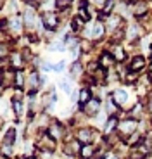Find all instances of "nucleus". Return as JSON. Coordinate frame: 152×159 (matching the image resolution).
Masks as SVG:
<instances>
[{"mask_svg": "<svg viewBox=\"0 0 152 159\" xmlns=\"http://www.w3.org/2000/svg\"><path fill=\"white\" fill-rule=\"evenodd\" d=\"M116 111H118V107H116V102L109 99V100H107V112H109V114H114Z\"/></svg>", "mask_w": 152, "mask_h": 159, "instance_id": "obj_17", "label": "nucleus"}, {"mask_svg": "<svg viewBox=\"0 0 152 159\" xmlns=\"http://www.w3.org/2000/svg\"><path fill=\"white\" fill-rule=\"evenodd\" d=\"M24 17H26V24L28 26H31L33 23H35V12H33V9H29V11H26V14H24Z\"/></svg>", "mask_w": 152, "mask_h": 159, "instance_id": "obj_12", "label": "nucleus"}, {"mask_svg": "<svg viewBox=\"0 0 152 159\" xmlns=\"http://www.w3.org/2000/svg\"><path fill=\"white\" fill-rule=\"evenodd\" d=\"M62 68H64V61H60V62L57 64V66H54V69H56V71H60Z\"/></svg>", "mask_w": 152, "mask_h": 159, "instance_id": "obj_30", "label": "nucleus"}, {"mask_svg": "<svg viewBox=\"0 0 152 159\" xmlns=\"http://www.w3.org/2000/svg\"><path fill=\"white\" fill-rule=\"evenodd\" d=\"M2 123H4V121H2V118H0V126H2Z\"/></svg>", "mask_w": 152, "mask_h": 159, "instance_id": "obj_31", "label": "nucleus"}, {"mask_svg": "<svg viewBox=\"0 0 152 159\" xmlns=\"http://www.w3.org/2000/svg\"><path fill=\"white\" fill-rule=\"evenodd\" d=\"M135 130H136V121L135 119H126V121L119 123V131L123 133V135H130V133H133Z\"/></svg>", "mask_w": 152, "mask_h": 159, "instance_id": "obj_1", "label": "nucleus"}, {"mask_svg": "<svg viewBox=\"0 0 152 159\" xmlns=\"http://www.w3.org/2000/svg\"><path fill=\"white\" fill-rule=\"evenodd\" d=\"M112 7H114V2H105L104 12H109V11H112Z\"/></svg>", "mask_w": 152, "mask_h": 159, "instance_id": "obj_29", "label": "nucleus"}, {"mask_svg": "<svg viewBox=\"0 0 152 159\" xmlns=\"http://www.w3.org/2000/svg\"><path fill=\"white\" fill-rule=\"evenodd\" d=\"M144 66H145L144 57H135V59L132 61V66H130V68H132V71H138V69H142Z\"/></svg>", "mask_w": 152, "mask_h": 159, "instance_id": "obj_9", "label": "nucleus"}, {"mask_svg": "<svg viewBox=\"0 0 152 159\" xmlns=\"http://www.w3.org/2000/svg\"><path fill=\"white\" fill-rule=\"evenodd\" d=\"M136 31H138V26H136V24H132V26H130V30H128V38L133 40L136 35H138Z\"/></svg>", "mask_w": 152, "mask_h": 159, "instance_id": "obj_16", "label": "nucleus"}, {"mask_svg": "<svg viewBox=\"0 0 152 159\" xmlns=\"http://www.w3.org/2000/svg\"><path fill=\"white\" fill-rule=\"evenodd\" d=\"M14 140H16V130L14 128H9L5 137H4V145L5 147H11L12 143H14Z\"/></svg>", "mask_w": 152, "mask_h": 159, "instance_id": "obj_6", "label": "nucleus"}, {"mask_svg": "<svg viewBox=\"0 0 152 159\" xmlns=\"http://www.w3.org/2000/svg\"><path fill=\"white\" fill-rule=\"evenodd\" d=\"M78 139H80L85 145H90V142H92V139H93L92 130H90V128H83V130H80L78 131Z\"/></svg>", "mask_w": 152, "mask_h": 159, "instance_id": "obj_4", "label": "nucleus"}, {"mask_svg": "<svg viewBox=\"0 0 152 159\" xmlns=\"http://www.w3.org/2000/svg\"><path fill=\"white\" fill-rule=\"evenodd\" d=\"M114 126H116V119L112 118L107 121V125H105V133H111L112 130H114Z\"/></svg>", "mask_w": 152, "mask_h": 159, "instance_id": "obj_22", "label": "nucleus"}, {"mask_svg": "<svg viewBox=\"0 0 152 159\" xmlns=\"http://www.w3.org/2000/svg\"><path fill=\"white\" fill-rule=\"evenodd\" d=\"M7 54H9V48H7V45L0 43V57H5Z\"/></svg>", "mask_w": 152, "mask_h": 159, "instance_id": "obj_28", "label": "nucleus"}, {"mask_svg": "<svg viewBox=\"0 0 152 159\" xmlns=\"http://www.w3.org/2000/svg\"><path fill=\"white\" fill-rule=\"evenodd\" d=\"M11 28L16 30V31H19L21 30V17H14V19L11 21Z\"/></svg>", "mask_w": 152, "mask_h": 159, "instance_id": "obj_18", "label": "nucleus"}, {"mask_svg": "<svg viewBox=\"0 0 152 159\" xmlns=\"http://www.w3.org/2000/svg\"><path fill=\"white\" fill-rule=\"evenodd\" d=\"M100 109V102H99V99H92L90 102L87 104V106H83V111L87 112L88 116H93L97 111Z\"/></svg>", "mask_w": 152, "mask_h": 159, "instance_id": "obj_2", "label": "nucleus"}, {"mask_svg": "<svg viewBox=\"0 0 152 159\" xmlns=\"http://www.w3.org/2000/svg\"><path fill=\"white\" fill-rule=\"evenodd\" d=\"M80 154H81L83 159H92L93 156H95V147H93L92 143H90V145H83L81 151H80Z\"/></svg>", "mask_w": 152, "mask_h": 159, "instance_id": "obj_5", "label": "nucleus"}, {"mask_svg": "<svg viewBox=\"0 0 152 159\" xmlns=\"http://www.w3.org/2000/svg\"><path fill=\"white\" fill-rule=\"evenodd\" d=\"M111 159H114V157H111Z\"/></svg>", "mask_w": 152, "mask_h": 159, "instance_id": "obj_34", "label": "nucleus"}, {"mask_svg": "<svg viewBox=\"0 0 152 159\" xmlns=\"http://www.w3.org/2000/svg\"><path fill=\"white\" fill-rule=\"evenodd\" d=\"M16 87L23 88V73H16Z\"/></svg>", "mask_w": 152, "mask_h": 159, "instance_id": "obj_26", "label": "nucleus"}, {"mask_svg": "<svg viewBox=\"0 0 152 159\" xmlns=\"http://www.w3.org/2000/svg\"><path fill=\"white\" fill-rule=\"evenodd\" d=\"M78 151H81L78 142H71V143L66 145V152H69V154H74V152H78Z\"/></svg>", "mask_w": 152, "mask_h": 159, "instance_id": "obj_13", "label": "nucleus"}, {"mask_svg": "<svg viewBox=\"0 0 152 159\" xmlns=\"http://www.w3.org/2000/svg\"><path fill=\"white\" fill-rule=\"evenodd\" d=\"M145 11H147V5H145V4H136V7H135V14H136V16H144Z\"/></svg>", "mask_w": 152, "mask_h": 159, "instance_id": "obj_15", "label": "nucleus"}, {"mask_svg": "<svg viewBox=\"0 0 152 159\" xmlns=\"http://www.w3.org/2000/svg\"><path fill=\"white\" fill-rule=\"evenodd\" d=\"M126 100H128V93H126L124 90H116V92H114V102H116V104L123 106Z\"/></svg>", "mask_w": 152, "mask_h": 159, "instance_id": "obj_7", "label": "nucleus"}, {"mask_svg": "<svg viewBox=\"0 0 152 159\" xmlns=\"http://www.w3.org/2000/svg\"><path fill=\"white\" fill-rule=\"evenodd\" d=\"M119 21H121V19H119L118 16H114V17H109V28L112 30V28H114V26H116L118 23H119Z\"/></svg>", "mask_w": 152, "mask_h": 159, "instance_id": "obj_27", "label": "nucleus"}, {"mask_svg": "<svg viewBox=\"0 0 152 159\" xmlns=\"http://www.w3.org/2000/svg\"><path fill=\"white\" fill-rule=\"evenodd\" d=\"M112 56H114V59H116V61H124V50L121 47H116Z\"/></svg>", "mask_w": 152, "mask_h": 159, "instance_id": "obj_14", "label": "nucleus"}, {"mask_svg": "<svg viewBox=\"0 0 152 159\" xmlns=\"http://www.w3.org/2000/svg\"><path fill=\"white\" fill-rule=\"evenodd\" d=\"M92 36L95 40H99V38H102V35H104V24L102 23H95L93 24V30H92Z\"/></svg>", "mask_w": 152, "mask_h": 159, "instance_id": "obj_8", "label": "nucleus"}, {"mask_svg": "<svg viewBox=\"0 0 152 159\" xmlns=\"http://www.w3.org/2000/svg\"><path fill=\"white\" fill-rule=\"evenodd\" d=\"M12 64H14L16 68H21V66H23V64H21V56H19V54L12 56Z\"/></svg>", "mask_w": 152, "mask_h": 159, "instance_id": "obj_25", "label": "nucleus"}, {"mask_svg": "<svg viewBox=\"0 0 152 159\" xmlns=\"http://www.w3.org/2000/svg\"><path fill=\"white\" fill-rule=\"evenodd\" d=\"M12 76H16V75H12V73H4V75H2V81H4V83H2V85L9 87V85H11V78H12Z\"/></svg>", "mask_w": 152, "mask_h": 159, "instance_id": "obj_19", "label": "nucleus"}, {"mask_svg": "<svg viewBox=\"0 0 152 159\" xmlns=\"http://www.w3.org/2000/svg\"><path fill=\"white\" fill-rule=\"evenodd\" d=\"M80 71H81V64L80 62H74L71 66V73H73V76H78L80 75Z\"/></svg>", "mask_w": 152, "mask_h": 159, "instance_id": "obj_23", "label": "nucleus"}, {"mask_svg": "<svg viewBox=\"0 0 152 159\" xmlns=\"http://www.w3.org/2000/svg\"><path fill=\"white\" fill-rule=\"evenodd\" d=\"M56 5H57V9H66L71 5V2L69 0H59V2H56Z\"/></svg>", "mask_w": 152, "mask_h": 159, "instance_id": "obj_24", "label": "nucleus"}, {"mask_svg": "<svg viewBox=\"0 0 152 159\" xmlns=\"http://www.w3.org/2000/svg\"><path fill=\"white\" fill-rule=\"evenodd\" d=\"M43 24L48 30H54L57 26V16L54 12H45L43 14Z\"/></svg>", "mask_w": 152, "mask_h": 159, "instance_id": "obj_3", "label": "nucleus"}, {"mask_svg": "<svg viewBox=\"0 0 152 159\" xmlns=\"http://www.w3.org/2000/svg\"><path fill=\"white\" fill-rule=\"evenodd\" d=\"M90 90H88V88H83V90L80 92V102H81V107H83V106H87L88 102H90Z\"/></svg>", "mask_w": 152, "mask_h": 159, "instance_id": "obj_10", "label": "nucleus"}, {"mask_svg": "<svg viewBox=\"0 0 152 159\" xmlns=\"http://www.w3.org/2000/svg\"><path fill=\"white\" fill-rule=\"evenodd\" d=\"M0 90H2V87H0Z\"/></svg>", "mask_w": 152, "mask_h": 159, "instance_id": "obj_33", "label": "nucleus"}, {"mask_svg": "<svg viewBox=\"0 0 152 159\" xmlns=\"http://www.w3.org/2000/svg\"><path fill=\"white\" fill-rule=\"evenodd\" d=\"M48 135L52 137L54 140L59 139V137H60V126H59V125H57V123L52 125V126H50V130H48Z\"/></svg>", "mask_w": 152, "mask_h": 159, "instance_id": "obj_11", "label": "nucleus"}, {"mask_svg": "<svg viewBox=\"0 0 152 159\" xmlns=\"http://www.w3.org/2000/svg\"><path fill=\"white\" fill-rule=\"evenodd\" d=\"M150 97H152V95H150Z\"/></svg>", "mask_w": 152, "mask_h": 159, "instance_id": "obj_35", "label": "nucleus"}, {"mask_svg": "<svg viewBox=\"0 0 152 159\" xmlns=\"http://www.w3.org/2000/svg\"><path fill=\"white\" fill-rule=\"evenodd\" d=\"M60 88H62L66 93H71V85H69L68 80H60Z\"/></svg>", "mask_w": 152, "mask_h": 159, "instance_id": "obj_21", "label": "nucleus"}, {"mask_svg": "<svg viewBox=\"0 0 152 159\" xmlns=\"http://www.w3.org/2000/svg\"><path fill=\"white\" fill-rule=\"evenodd\" d=\"M111 62H112V56H109V54H104V56L100 57V64L102 66H109Z\"/></svg>", "mask_w": 152, "mask_h": 159, "instance_id": "obj_20", "label": "nucleus"}, {"mask_svg": "<svg viewBox=\"0 0 152 159\" xmlns=\"http://www.w3.org/2000/svg\"><path fill=\"white\" fill-rule=\"evenodd\" d=\"M0 80H2V71H0Z\"/></svg>", "mask_w": 152, "mask_h": 159, "instance_id": "obj_32", "label": "nucleus"}]
</instances>
